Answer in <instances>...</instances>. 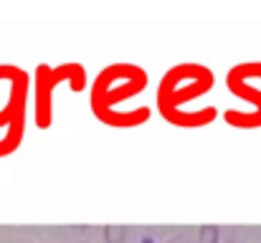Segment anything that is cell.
I'll return each instance as SVG.
<instances>
[{
	"instance_id": "1",
	"label": "cell",
	"mask_w": 261,
	"mask_h": 243,
	"mask_svg": "<svg viewBox=\"0 0 261 243\" xmlns=\"http://www.w3.org/2000/svg\"><path fill=\"white\" fill-rule=\"evenodd\" d=\"M147 89V71L137 64H112L96 74L89 89V106L96 122L114 129L142 127L150 119L147 106L122 109L124 101L140 96Z\"/></svg>"
},
{
	"instance_id": "2",
	"label": "cell",
	"mask_w": 261,
	"mask_h": 243,
	"mask_svg": "<svg viewBox=\"0 0 261 243\" xmlns=\"http://www.w3.org/2000/svg\"><path fill=\"white\" fill-rule=\"evenodd\" d=\"M216 84V76L208 66L203 64H177L170 71H165V76L158 86V109L160 114H170V112H182L190 101H198L200 96H205Z\"/></svg>"
},
{
	"instance_id": "3",
	"label": "cell",
	"mask_w": 261,
	"mask_h": 243,
	"mask_svg": "<svg viewBox=\"0 0 261 243\" xmlns=\"http://www.w3.org/2000/svg\"><path fill=\"white\" fill-rule=\"evenodd\" d=\"M33 101H36V127L38 129H51L54 124V91L66 84L74 94H82L87 89V69L76 61H66L61 66H48L41 64L36 66L33 76Z\"/></svg>"
},
{
	"instance_id": "4",
	"label": "cell",
	"mask_w": 261,
	"mask_h": 243,
	"mask_svg": "<svg viewBox=\"0 0 261 243\" xmlns=\"http://www.w3.org/2000/svg\"><path fill=\"white\" fill-rule=\"evenodd\" d=\"M254 79L261 81V61H246L228 71V76H226L228 91L236 99L251 104L249 114H244L239 109H226L223 119L228 127H236V129H259L261 127V89L254 84Z\"/></svg>"
},
{
	"instance_id": "5",
	"label": "cell",
	"mask_w": 261,
	"mask_h": 243,
	"mask_svg": "<svg viewBox=\"0 0 261 243\" xmlns=\"http://www.w3.org/2000/svg\"><path fill=\"white\" fill-rule=\"evenodd\" d=\"M31 79L20 66L0 64V129L25 119V101H28Z\"/></svg>"
},
{
	"instance_id": "6",
	"label": "cell",
	"mask_w": 261,
	"mask_h": 243,
	"mask_svg": "<svg viewBox=\"0 0 261 243\" xmlns=\"http://www.w3.org/2000/svg\"><path fill=\"white\" fill-rule=\"evenodd\" d=\"M218 109L216 106H203V109H182V112H170L163 114V119L173 127H182V129H200L208 127L211 122H216Z\"/></svg>"
},
{
	"instance_id": "7",
	"label": "cell",
	"mask_w": 261,
	"mask_h": 243,
	"mask_svg": "<svg viewBox=\"0 0 261 243\" xmlns=\"http://www.w3.org/2000/svg\"><path fill=\"white\" fill-rule=\"evenodd\" d=\"M23 134H25V119L10 124L8 129H3V137H0V160L3 157H10L13 152H18V147L23 142Z\"/></svg>"
},
{
	"instance_id": "8",
	"label": "cell",
	"mask_w": 261,
	"mask_h": 243,
	"mask_svg": "<svg viewBox=\"0 0 261 243\" xmlns=\"http://www.w3.org/2000/svg\"><path fill=\"white\" fill-rule=\"evenodd\" d=\"M104 241L124 243L127 241V228H124V226H104Z\"/></svg>"
},
{
	"instance_id": "9",
	"label": "cell",
	"mask_w": 261,
	"mask_h": 243,
	"mask_svg": "<svg viewBox=\"0 0 261 243\" xmlns=\"http://www.w3.org/2000/svg\"><path fill=\"white\" fill-rule=\"evenodd\" d=\"M221 228L218 226H203L198 228V243H218Z\"/></svg>"
},
{
	"instance_id": "10",
	"label": "cell",
	"mask_w": 261,
	"mask_h": 243,
	"mask_svg": "<svg viewBox=\"0 0 261 243\" xmlns=\"http://www.w3.org/2000/svg\"><path fill=\"white\" fill-rule=\"evenodd\" d=\"M226 243H236V241H226Z\"/></svg>"
}]
</instances>
